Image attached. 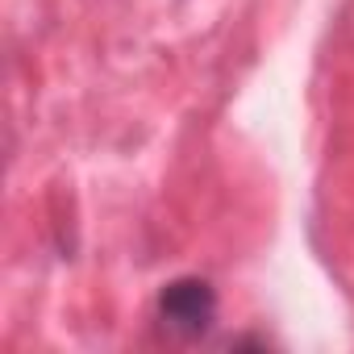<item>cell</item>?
<instances>
[{"mask_svg": "<svg viewBox=\"0 0 354 354\" xmlns=\"http://www.w3.org/2000/svg\"><path fill=\"white\" fill-rule=\"evenodd\" d=\"M158 321L175 337H205L217 325V292L201 275H180L158 292Z\"/></svg>", "mask_w": 354, "mask_h": 354, "instance_id": "obj_1", "label": "cell"}]
</instances>
